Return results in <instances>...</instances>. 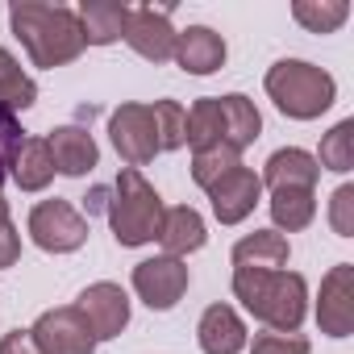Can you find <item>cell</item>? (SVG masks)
Segmentation results:
<instances>
[{
  "instance_id": "cell-1",
  "label": "cell",
  "mask_w": 354,
  "mask_h": 354,
  "mask_svg": "<svg viewBox=\"0 0 354 354\" xmlns=\"http://www.w3.org/2000/svg\"><path fill=\"white\" fill-rule=\"evenodd\" d=\"M9 21H13V34L21 38L26 55L34 59V67H67L71 59L84 55V30H80V17L63 5H42V0H17L9 9Z\"/></svg>"
},
{
  "instance_id": "cell-2",
  "label": "cell",
  "mask_w": 354,
  "mask_h": 354,
  "mask_svg": "<svg viewBox=\"0 0 354 354\" xmlns=\"http://www.w3.org/2000/svg\"><path fill=\"white\" fill-rule=\"evenodd\" d=\"M234 296L271 329V333H296L308 308L304 275L296 271H259V267H234Z\"/></svg>"
},
{
  "instance_id": "cell-3",
  "label": "cell",
  "mask_w": 354,
  "mask_h": 354,
  "mask_svg": "<svg viewBox=\"0 0 354 354\" xmlns=\"http://www.w3.org/2000/svg\"><path fill=\"white\" fill-rule=\"evenodd\" d=\"M162 196L154 192V184L146 180L142 171L133 167H121L117 184H113V201H109V225H113V238L121 246H146L158 238V225H162Z\"/></svg>"
},
{
  "instance_id": "cell-4",
  "label": "cell",
  "mask_w": 354,
  "mask_h": 354,
  "mask_svg": "<svg viewBox=\"0 0 354 354\" xmlns=\"http://www.w3.org/2000/svg\"><path fill=\"white\" fill-rule=\"evenodd\" d=\"M267 96L275 100V109L292 121H313L321 117L333 96H337V84L329 71L304 63V59H279L271 71H267Z\"/></svg>"
},
{
  "instance_id": "cell-5",
  "label": "cell",
  "mask_w": 354,
  "mask_h": 354,
  "mask_svg": "<svg viewBox=\"0 0 354 354\" xmlns=\"http://www.w3.org/2000/svg\"><path fill=\"white\" fill-rule=\"evenodd\" d=\"M30 238L46 254H71L88 242V217H80L67 201H42L30 209Z\"/></svg>"
},
{
  "instance_id": "cell-6",
  "label": "cell",
  "mask_w": 354,
  "mask_h": 354,
  "mask_svg": "<svg viewBox=\"0 0 354 354\" xmlns=\"http://www.w3.org/2000/svg\"><path fill=\"white\" fill-rule=\"evenodd\" d=\"M109 138L117 146V154L138 171L158 154V129H154V113L150 104H121L109 117Z\"/></svg>"
},
{
  "instance_id": "cell-7",
  "label": "cell",
  "mask_w": 354,
  "mask_h": 354,
  "mask_svg": "<svg viewBox=\"0 0 354 354\" xmlns=\"http://www.w3.org/2000/svg\"><path fill=\"white\" fill-rule=\"evenodd\" d=\"M188 283H192V275H188L184 259H171V254H158V259H146V263L133 267V292L154 313L175 308L180 296L188 292Z\"/></svg>"
},
{
  "instance_id": "cell-8",
  "label": "cell",
  "mask_w": 354,
  "mask_h": 354,
  "mask_svg": "<svg viewBox=\"0 0 354 354\" xmlns=\"http://www.w3.org/2000/svg\"><path fill=\"white\" fill-rule=\"evenodd\" d=\"M34 342L42 346V354H96V337L84 321V313L75 304L67 308H46L34 321Z\"/></svg>"
},
{
  "instance_id": "cell-9",
  "label": "cell",
  "mask_w": 354,
  "mask_h": 354,
  "mask_svg": "<svg viewBox=\"0 0 354 354\" xmlns=\"http://www.w3.org/2000/svg\"><path fill=\"white\" fill-rule=\"evenodd\" d=\"M75 308L84 313V321H88V329H92L96 342H109V337H117L129 325V296H125L121 283H109V279L88 283L80 292Z\"/></svg>"
},
{
  "instance_id": "cell-10",
  "label": "cell",
  "mask_w": 354,
  "mask_h": 354,
  "mask_svg": "<svg viewBox=\"0 0 354 354\" xmlns=\"http://www.w3.org/2000/svg\"><path fill=\"white\" fill-rule=\"evenodd\" d=\"M317 325L329 337L354 333V267L337 263L321 279V300H317Z\"/></svg>"
},
{
  "instance_id": "cell-11",
  "label": "cell",
  "mask_w": 354,
  "mask_h": 354,
  "mask_svg": "<svg viewBox=\"0 0 354 354\" xmlns=\"http://www.w3.org/2000/svg\"><path fill=\"white\" fill-rule=\"evenodd\" d=\"M209 201H213V217L221 225H238L254 213V205L263 201V184H259V175L250 167H234L230 175H221V180L209 188Z\"/></svg>"
},
{
  "instance_id": "cell-12",
  "label": "cell",
  "mask_w": 354,
  "mask_h": 354,
  "mask_svg": "<svg viewBox=\"0 0 354 354\" xmlns=\"http://www.w3.org/2000/svg\"><path fill=\"white\" fill-rule=\"evenodd\" d=\"M146 63H167L171 55H175V34L171 30V13L167 9H129V17H125V34H121Z\"/></svg>"
},
{
  "instance_id": "cell-13",
  "label": "cell",
  "mask_w": 354,
  "mask_h": 354,
  "mask_svg": "<svg viewBox=\"0 0 354 354\" xmlns=\"http://www.w3.org/2000/svg\"><path fill=\"white\" fill-rule=\"evenodd\" d=\"M175 63H180L188 75H213L225 67V38L209 26H188L180 38H175Z\"/></svg>"
},
{
  "instance_id": "cell-14",
  "label": "cell",
  "mask_w": 354,
  "mask_h": 354,
  "mask_svg": "<svg viewBox=\"0 0 354 354\" xmlns=\"http://www.w3.org/2000/svg\"><path fill=\"white\" fill-rule=\"evenodd\" d=\"M50 154H55V171L71 175V180H80V175H88L96 162H100V150H96V138L80 125H59L50 138Z\"/></svg>"
},
{
  "instance_id": "cell-15",
  "label": "cell",
  "mask_w": 354,
  "mask_h": 354,
  "mask_svg": "<svg viewBox=\"0 0 354 354\" xmlns=\"http://www.w3.org/2000/svg\"><path fill=\"white\" fill-rule=\"evenodd\" d=\"M196 337H201L205 354H242L246 350V325L230 304H209L196 325Z\"/></svg>"
},
{
  "instance_id": "cell-16",
  "label": "cell",
  "mask_w": 354,
  "mask_h": 354,
  "mask_svg": "<svg viewBox=\"0 0 354 354\" xmlns=\"http://www.w3.org/2000/svg\"><path fill=\"white\" fill-rule=\"evenodd\" d=\"M205 238H209V234H205V217H201L196 209L180 205V209H167V213H162L158 242H162V250H167L171 259H184V254L201 250Z\"/></svg>"
},
{
  "instance_id": "cell-17",
  "label": "cell",
  "mask_w": 354,
  "mask_h": 354,
  "mask_svg": "<svg viewBox=\"0 0 354 354\" xmlns=\"http://www.w3.org/2000/svg\"><path fill=\"white\" fill-rule=\"evenodd\" d=\"M317 175H321L317 158H313L308 150L288 146V150H275V154L267 158V171H263L259 184H271V192H275V188H313Z\"/></svg>"
},
{
  "instance_id": "cell-18",
  "label": "cell",
  "mask_w": 354,
  "mask_h": 354,
  "mask_svg": "<svg viewBox=\"0 0 354 354\" xmlns=\"http://www.w3.org/2000/svg\"><path fill=\"white\" fill-rule=\"evenodd\" d=\"M292 259V246L279 230H254L234 246V267H259V271H283Z\"/></svg>"
},
{
  "instance_id": "cell-19",
  "label": "cell",
  "mask_w": 354,
  "mask_h": 354,
  "mask_svg": "<svg viewBox=\"0 0 354 354\" xmlns=\"http://www.w3.org/2000/svg\"><path fill=\"white\" fill-rule=\"evenodd\" d=\"M75 17H80V30H84L88 46H109V42H117L125 34L129 9L117 5V0H84Z\"/></svg>"
},
{
  "instance_id": "cell-20",
  "label": "cell",
  "mask_w": 354,
  "mask_h": 354,
  "mask_svg": "<svg viewBox=\"0 0 354 354\" xmlns=\"http://www.w3.org/2000/svg\"><path fill=\"white\" fill-rule=\"evenodd\" d=\"M13 180L21 192H42L50 180H55V154H50V142L46 138H26L17 158H13Z\"/></svg>"
},
{
  "instance_id": "cell-21",
  "label": "cell",
  "mask_w": 354,
  "mask_h": 354,
  "mask_svg": "<svg viewBox=\"0 0 354 354\" xmlns=\"http://www.w3.org/2000/svg\"><path fill=\"white\" fill-rule=\"evenodd\" d=\"M217 100H221V121H225V146H234L242 154L263 133V117H259L254 100L242 96V92H230V96H217Z\"/></svg>"
},
{
  "instance_id": "cell-22",
  "label": "cell",
  "mask_w": 354,
  "mask_h": 354,
  "mask_svg": "<svg viewBox=\"0 0 354 354\" xmlns=\"http://www.w3.org/2000/svg\"><path fill=\"white\" fill-rule=\"evenodd\" d=\"M317 217V196L313 188H275L271 192V221L288 234L304 230Z\"/></svg>"
},
{
  "instance_id": "cell-23",
  "label": "cell",
  "mask_w": 354,
  "mask_h": 354,
  "mask_svg": "<svg viewBox=\"0 0 354 354\" xmlns=\"http://www.w3.org/2000/svg\"><path fill=\"white\" fill-rule=\"evenodd\" d=\"M184 142L192 146V154L225 142V121H221V100H217V96H205V100H196V104H192Z\"/></svg>"
},
{
  "instance_id": "cell-24",
  "label": "cell",
  "mask_w": 354,
  "mask_h": 354,
  "mask_svg": "<svg viewBox=\"0 0 354 354\" xmlns=\"http://www.w3.org/2000/svg\"><path fill=\"white\" fill-rule=\"evenodd\" d=\"M38 100V84L21 71V63L5 50V46H0V104H5V109H30Z\"/></svg>"
},
{
  "instance_id": "cell-25",
  "label": "cell",
  "mask_w": 354,
  "mask_h": 354,
  "mask_svg": "<svg viewBox=\"0 0 354 354\" xmlns=\"http://www.w3.org/2000/svg\"><path fill=\"white\" fill-rule=\"evenodd\" d=\"M292 17H296L308 34H333V30L350 17V5H346V0H296V5H292Z\"/></svg>"
},
{
  "instance_id": "cell-26",
  "label": "cell",
  "mask_w": 354,
  "mask_h": 354,
  "mask_svg": "<svg viewBox=\"0 0 354 354\" xmlns=\"http://www.w3.org/2000/svg\"><path fill=\"white\" fill-rule=\"evenodd\" d=\"M317 167L337 171V175H346V171L354 167V121H350V117L337 121V125L321 138V158H317Z\"/></svg>"
},
{
  "instance_id": "cell-27",
  "label": "cell",
  "mask_w": 354,
  "mask_h": 354,
  "mask_svg": "<svg viewBox=\"0 0 354 354\" xmlns=\"http://www.w3.org/2000/svg\"><path fill=\"white\" fill-rule=\"evenodd\" d=\"M234 167H238V150L221 142V146H209V150H196V154H192V180L209 192L221 175H230Z\"/></svg>"
},
{
  "instance_id": "cell-28",
  "label": "cell",
  "mask_w": 354,
  "mask_h": 354,
  "mask_svg": "<svg viewBox=\"0 0 354 354\" xmlns=\"http://www.w3.org/2000/svg\"><path fill=\"white\" fill-rule=\"evenodd\" d=\"M154 129H158V150H180L184 133H188V113L175 104V100H154Z\"/></svg>"
},
{
  "instance_id": "cell-29",
  "label": "cell",
  "mask_w": 354,
  "mask_h": 354,
  "mask_svg": "<svg viewBox=\"0 0 354 354\" xmlns=\"http://www.w3.org/2000/svg\"><path fill=\"white\" fill-rule=\"evenodd\" d=\"M21 133H26V129H21V121H17V113L0 104V184H5V175L13 171V158H17L21 142H26Z\"/></svg>"
},
{
  "instance_id": "cell-30",
  "label": "cell",
  "mask_w": 354,
  "mask_h": 354,
  "mask_svg": "<svg viewBox=\"0 0 354 354\" xmlns=\"http://www.w3.org/2000/svg\"><path fill=\"white\" fill-rule=\"evenodd\" d=\"M329 225L337 238H354V184H342L329 201Z\"/></svg>"
},
{
  "instance_id": "cell-31",
  "label": "cell",
  "mask_w": 354,
  "mask_h": 354,
  "mask_svg": "<svg viewBox=\"0 0 354 354\" xmlns=\"http://www.w3.org/2000/svg\"><path fill=\"white\" fill-rule=\"evenodd\" d=\"M250 354H308V337H300V333H259Z\"/></svg>"
},
{
  "instance_id": "cell-32",
  "label": "cell",
  "mask_w": 354,
  "mask_h": 354,
  "mask_svg": "<svg viewBox=\"0 0 354 354\" xmlns=\"http://www.w3.org/2000/svg\"><path fill=\"white\" fill-rule=\"evenodd\" d=\"M21 259V238H17V225L9 221V201L0 196V267H13Z\"/></svg>"
},
{
  "instance_id": "cell-33",
  "label": "cell",
  "mask_w": 354,
  "mask_h": 354,
  "mask_svg": "<svg viewBox=\"0 0 354 354\" xmlns=\"http://www.w3.org/2000/svg\"><path fill=\"white\" fill-rule=\"evenodd\" d=\"M0 354H42V346L34 342L30 329H9L0 337Z\"/></svg>"
},
{
  "instance_id": "cell-34",
  "label": "cell",
  "mask_w": 354,
  "mask_h": 354,
  "mask_svg": "<svg viewBox=\"0 0 354 354\" xmlns=\"http://www.w3.org/2000/svg\"><path fill=\"white\" fill-rule=\"evenodd\" d=\"M100 209H109V188H92L88 192V213H100Z\"/></svg>"
}]
</instances>
